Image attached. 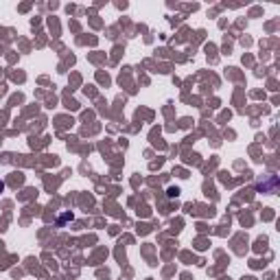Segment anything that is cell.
I'll list each match as a JSON object with an SVG mask.
<instances>
[{
	"label": "cell",
	"instance_id": "1",
	"mask_svg": "<svg viewBox=\"0 0 280 280\" xmlns=\"http://www.w3.org/2000/svg\"><path fill=\"white\" fill-rule=\"evenodd\" d=\"M256 188L261 190V193H276V188H278V178L276 175H265V178L261 180L259 184H256Z\"/></svg>",
	"mask_w": 280,
	"mask_h": 280
},
{
	"label": "cell",
	"instance_id": "2",
	"mask_svg": "<svg viewBox=\"0 0 280 280\" xmlns=\"http://www.w3.org/2000/svg\"><path fill=\"white\" fill-rule=\"evenodd\" d=\"M2 188H4V184H2V182H0V193H2Z\"/></svg>",
	"mask_w": 280,
	"mask_h": 280
}]
</instances>
